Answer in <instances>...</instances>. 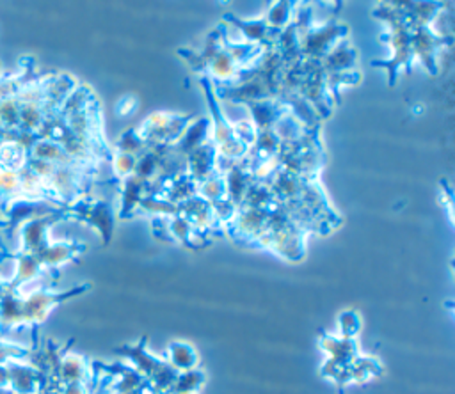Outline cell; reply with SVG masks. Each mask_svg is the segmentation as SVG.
<instances>
[{
  "mask_svg": "<svg viewBox=\"0 0 455 394\" xmlns=\"http://www.w3.org/2000/svg\"><path fill=\"white\" fill-rule=\"evenodd\" d=\"M196 362V353L187 344H172V364L181 366L185 369H190Z\"/></svg>",
  "mask_w": 455,
  "mask_h": 394,
  "instance_id": "cell-1",
  "label": "cell"
}]
</instances>
